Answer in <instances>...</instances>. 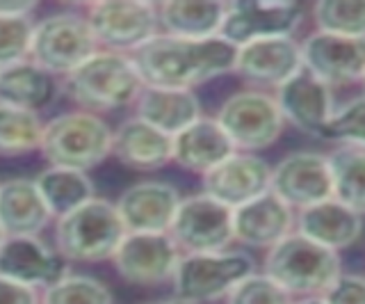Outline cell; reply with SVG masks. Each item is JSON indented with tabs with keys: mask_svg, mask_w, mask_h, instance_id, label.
I'll return each instance as SVG.
<instances>
[{
	"mask_svg": "<svg viewBox=\"0 0 365 304\" xmlns=\"http://www.w3.org/2000/svg\"><path fill=\"white\" fill-rule=\"evenodd\" d=\"M237 49L222 37L182 39L155 35L130 60L146 87L192 89L235 69Z\"/></svg>",
	"mask_w": 365,
	"mask_h": 304,
	"instance_id": "6da1fadb",
	"label": "cell"
},
{
	"mask_svg": "<svg viewBox=\"0 0 365 304\" xmlns=\"http://www.w3.org/2000/svg\"><path fill=\"white\" fill-rule=\"evenodd\" d=\"M125 233L128 231H125L117 204L94 197L80 208L57 218V254L68 261L83 263L106 261L117 254Z\"/></svg>",
	"mask_w": 365,
	"mask_h": 304,
	"instance_id": "7a4b0ae2",
	"label": "cell"
},
{
	"mask_svg": "<svg viewBox=\"0 0 365 304\" xmlns=\"http://www.w3.org/2000/svg\"><path fill=\"white\" fill-rule=\"evenodd\" d=\"M265 275L292 295H324L340 277L338 252L317 245L299 231L285 235L265 258Z\"/></svg>",
	"mask_w": 365,
	"mask_h": 304,
	"instance_id": "3957f363",
	"label": "cell"
},
{
	"mask_svg": "<svg viewBox=\"0 0 365 304\" xmlns=\"http://www.w3.org/2000/svg\"><path fill=\"white\" fill-rule=\"evenodd\" d=\"M144 83L128 55L98 51L64 78V92L87 110H117L137 101Z\"/></svg>",
	"mask_w": 365,
	"mask_h": 304,
	"instance_id": "277c9868",
	"label": "cell"
},
{
	"mask_svg": "<svg viewBox=\"0 0 365 304\" xmlns=\"http://www.w3.org/2000/svg\"><path fill=\"white\" fill-rule=\"evenodd\" d=\"M114 133L94 112H66L43 126L41 153L53 167L85 172L112 153Z\"/></svg>",
	"mask_w": 365,
	"mask_h": 304,
	"instance_id": "5b68a950",
	"label": "cell"
},
{
	"mask_svg": "<svg viewBox=\"0 0 365 304\" xmlns=\"http://www.w3.org/2000/svg\"><path fill=\"white\" fill-rule=\"evenodd\" d=\"M254 258L240 252H210L180 256L174 288L182 302H212L228 298L237 284L254 275Z\"/></svg>",
	"mask_w": 365,
	"mask_h": 304,
	"instance_id": "8992f818",
	"label": "cell"
},
{
	"mask_svg": "<svg viewBox=\"0 0 365 304\" xmlns=\"http://www.w3.org/2000/svg\"><path fill=\"white\" fill-rule=\"evenodd\" d=\"M98 53V41L91 32L87 16L80 14H53L34 26L32 62L48 74H62L64 78Z\"/></svg>",
	"mask_w": 365,
	"mask_h": 304,
	"instance_id": "52a82bcc",
	"label": "cell"
},
{
	"mask_svg": "<svg viewBox=\"0 0 365 304\" xmlns=\"http://www.w3.org/2000/svg\"><path fill=\"white\" fill-rule=\"evenodd\" d=\"M217 121L235 149L242 151L267 149L281 138L285 123L277 98L262 92H237L228 96L220 108Z\"/></svg>",
	"mask_w": 365,
	"mask_h": 304,
	"instance_id": "ba28073f",
	"label": "cell"
},
{
	"mask_svg": "<svg viewBox=\"0 0 365 304\" xmlns=\"http://www.w3.org/2000/svg\"><path fill=\"white\" fill-rule=\"evenodd\" d=\"M169 233L187 254L224 252L235 238L233 208L220 204L205 193L180 199Z\"/></svg>",
	"mask_w": 365,
	"mask_h": 304,
	"instance_id": "9c48e42d",
	"label": "cell"
},
{
	"mask_svg": "<svg viewBox=\"0 0 365 304\" xmlns=\"http://www.w3.org/2000/svg\"><path fill=\"white\" fill-rule=\"evenodd\" d=\"M87 24L103 46L137 51L158 35V7L140 0H103L87 7Z\"/></svg>",
	"mask_w": 365,
	"mask_h": 304,
	"instance_id": "30bf717a",
	"label": "cell"
},
{
	"mask_svg": "<svg viewBox=\"0 0 365 304\" xmlns=\"http://www.w3.org/2000/svg\"><path fill=\"white\" fill-rule=\"evenodd\" d=\"M302 7L294 3H272V0H245L228 3L220 37L235 49L258 39L290 37L302 24Z\"/></svg>",
	"mask_w": 365,
	"mask_h": 304,
	"instance_id": "8fae6325",
	"label": "cell"
},
{
	"mask_svg": "<svg viewBox=\"0 0 365 304\" xmlns=\"http://www.w3.org/2000/svg\"><path fill=\"white\" fill-rule=\"evenodd\" d=\"M180 247L171 233H125L117 254L112 256L117 273L140 286H155L174 279Z\"/></svg>",
	"mask_w": 365,
	"mask_h": 304,
	"instance_id": "7c38bea8",
	"label": "cell"
},
{
	"mask_svg": "<svg viewBox=\"0 0 365 304\" xmlns=\"http://www.w3.org/2000/svg\"><path fill=\"white\" fill-rule=\"evenodd\" d=\"M269 190L290 208H311L334 199V178L329 158L315 151H297L285 156L272 172Z\"/></svg>",
	"mask_w": 365,
	"mask_h": 304,
	"instance_id": "4fadbf2b",
	"label": "cell"
},
{
	"mask_svg": "<svg viewBox=\"0 0 365 304\" xmlns=\"http://www.w3.org/2000/svg\"><path fill=\"white\" fill-rule=\"evenodd\" d=\"M302 62L329 87L359 83L365 78V39L317 30L302 44Z\"/></svg>",
	"mask_w": 365,
	"mask_h": 304,
	"instance_id": "5bb4252c",
	"label": "cell"
},
{
	"mask_svg": "<svg viewBox=\"0 0 365 304\" xmlns=\"http://www.w3.org/2000/svg\"><path fill=\"white\" fill-rule=\"evenodd\" d=\"M272 170L251 153H233L203 176V193L228 208H240L269 193Z\"/></svg>",
	"mask_w": 365,
	"mask_h": 304,
	"instance_id": "9a60e30c",
	"label": "cell"
},
{
	"mask_svg": "<svg viewBox=\"0 0 365 304\" xmlns=\"http://www.w3.org/2000/svg\"><path fill=\"white\" fill-rule=\"evenodd\" d=\"M178 206V190L163 181L137 183L117 201V211L128 233H169Z\"/></svg>",
	"mask_w": 365,
	"mask_h": 304,
	"instance_id": "2e32d148",
	"label": "cell"
},
{
	"mask_svg": "<svg viewBox=\"0 0 365 304\" xmlns=\"http://www.w3.org/2000/svg\"><path fill=\"white\" fill-rule=\"evenodd\" d=\"M277 103L283 119L308 135H322V128L334 115V96L331 87L313 76L308 69L297 71L288 83L279 87Z\"/></svg>",
	"mask_w": 365,
	"mask_h": 304,
	"instance_id": "e0dca14e",
	"label": "cell"
},
{
	"mask_svg": "<svg viewBox=\"0 0 365 304\" xmlns=\"http://www.w3.org/2000/svg\"><path fill=\"white\" fill-rule=\"evenodd\" d=\"M304 66L302 46L292 37H272L237 49L235 74L258 85L281 87Z\"/></svg>",
	"mask_w": 365,
	"mask_h": 304,
	"instance_id": "ac0fdd59",
	"label": "cell"
},
{
	"mask_svg": "<svg viewBox=\"0 0 365 304\" xmlns=\"http://www.w3.org/2000/svg\"><path fill=\"white\" fill-rule=\"evenodd\" d=\"M0 277L14 279L32 288H48L64 277V258L51 252L37 235L5 238L0 245Z\"/></svg>",
	"mask_w": 365,
	"mask_h": 304,
	"instance_id": "d6986e66",
	"label": "cell"
},
{
	"mask_svg": "<svg viewBox=\"0 0 365 304\" xmlns=\"http://www.w3.org/2000/svg\"><path fill=\"white\" fill-rule=\"evenodd\" d=\"M292 222V208L274 195L272 190L233 211L235 238L249 247H267V250H272L285 235H290Z\"/></svg>",
	"mask_w": 365,
	"mask_h": 304,
	"instance_id": "ffe728a7",
	"label": "cell"
},
{
	"mask_svg": "<svg viewBox=\"0 0 365 304\" xmlns=\"http://www.w3.org/2000/svg\"><path fill=\"white\" fill-rule=\"evenodd\" d=\"M112 153L130 170H160L169 161H174V138L153 128L140 117H133L114 131Z\"/></svg>",
	"mask_w": 365,
	"mask_h": 304,
	"instance_id": "44dd1931",
	"label": "cell"
},
{
	"mask_svg": "<svg viewBox=\"0 0 365 304\" xmlns=\"http://www.w3.org/2000/svg\"><path fill=\"white\" fill-rule=\"evenodd\" d=\"M235 153V146L217 119H203L180 131L174 138V161L182 170L208 174Z\"/></svg>",
	"mask_w": 365,
	"mask_h": 304,
	"instance_id": "7402d4cb",
	"label": "cell"
},
{
	"mask_svg": "<svg viewBox=\"0 0 365 304\" xmlns=\"http://www.w3.org/2000/svg\"><path fill=\"white\" fill-rule=\"evenodd\" d=\"M53 218L39 188L30 178H9L0 183V227L7 238L37 235Z\"/></svg>",
	"mask_w": 365,
	"mask_h": 304,
	"instance_id": "603a6c76",
	"label": "cell"
},
{
	"mask_svg": "<svg viewBox=\"0 0 365 304\" xmlns=\"http://www.w3.org/2000/svg\"><path fill=\"white\" fill-rule=\"evenodd\" d=\"M137 117L153 128L176 138L180 131L192 126L201 117L199 98L192 89L146 87L137 96Z\"/></svg>",
	"mask_w": 365,
	"mask_h": 304,
	"instance_id": "cb8c5ba5",
	"label": "cell"
},
{
	"mask_svg": "<svg viewBox=\"0 0 365 304\" xmlns=\"http://www.w3.org/2000/svg\"><path fill=\"white\" fill-rule=\"evenodd\" d=\"M297 227L306 238L338 252L359 240L363 231V220L359 213L340 204L338 199H327L322 204L299 211Z\"/></svg>",
	"mask_w": 365,
	"mask_h": 304,
	"instance_id": "d4e9b609",
	"label": "cell"
},
{
	"mask_svg": "<svg viewBox=\"0 0 365 304\" xmlns=\"http://www.w3.org/2000/svg\"><path fill=\"white\" fill-rule=\"evenodd\" d=\"M160 26L167 35L182 39H212L220 37L226 3L215 0H167L158 7Z\"/></svg>",
	"mask_w": 365,
	"mask_h": 304,
	"instance_id": "484cf974",
	"label": "cell"
},
{
	"mask_svg": "<svg viewBox=\"0 0 365 304\" xmlns=\"http://www.w3.org/2000/svg\"><path fill=\"white\" fill-rule=\"evenodd\" d=\"M57 85L53 74L34 62H19L0 69V103L37 112L55 98Z\"/></svg>",
	"mask_w": 365,
	"mask_h": 304,
	"instance_id": "4316f807",
	"label": "cell"
},
{
	"mask_svg": "<svg viewBox=\"0 0 365 304\" xmlns=\"http://www.w3.org/2000/svg\"><path fill=\"white\" fill-rule=\"evenodd\" d=\"M334 199L365 216V144H338L329 156Z\"/></svg>",
	"mask_w": 365,
	"mask_h": 304,
	"instance_id": "83f0119b",
	"label": "cell"
},
{
	"mask_svg": "<svg viewBox=\"0 0 365 304\" xmlns=\"http://www.w3.org/2000/svg\"><path fill=\"white\" fill-rule=\"evenodd\" d=\"M34 183H37L51 213L57 218H62L66 213L87 204L89 199H94V186H91L89 176L78 170L48 167L34 178Z\"/></svg>",
	"mask_w": 365,
	"mask_h": 304,
	"instance_id": "f1b7e54d",
	"label": "cell"
},
{
	"mask_svg": "<svg viewBox=\"0 0 365 304\" xmlns=\"http://www.w3.org/2000/svg\"><path fill=\"white\" fill-rule=\"evenodd\" d=\"M43 123L37 112L0 103V156H23L41 146Z\"/></svg>",
	"mask_w": 365,
	"mask_h": 304,
	"instance_id": "f546056e",
	"label": "cell"
},
{
	"mask_svg": "<svg viewBox=\"0 0 365 304\" xmlns=\"http://www.w3.org/2000/svg\"><path fill=\"white\" fill-rule=\"evenodd\" d=\"M313 14L319 32L365 39V0H322Z\"/></svg>",
	"mask_w": 365,
	"mask_h": 304,
	"instance_id": "4dcf8cb0",
	"label": "cell"
},
{
	"mask_svg": "<svg viewBox=\"0 0 365 304\" xmlns=\"http://www.w3.org/2000/svg\"><path fill=\"white\" fill-rule=\"evenodd\" d=\"M41 304H112V293L94 277L64 275L46 288Z\"/></svg>",
	"mask_w": 365,
	"mask_h": 304,
	"instance_id": "1f68e13d",
	"label": "cell"
},
{
	"mask_svg": "<svg viewBox=\"0 0 365 304\" xmlns=\"http://www.w3.org/2000/svg\"><path fill=\"white\" fill-rule=\"evenodd\" d=\"M319 138L338 144H365V96L334 110Z\"/></svg>",
	"mask_w": 365,
	"mask_h": 304,
	"instance_id": "d6a6232c",
	"label": "cell"
},
{
	"mask_svg": "<svg viewBox=\"0 0 365 304\" xmlns=\"http://www.w3.org/2000/svg\"><path fill=\"white\" fill-rule=\"evenodd\" d=\"M34 26L30 16H0V69L26 62L32 51Z\"/></svg>",
	"mask_w": 365,
	"mask_h": 304,
	"instance_id": "836d02e7",
	"label": "cell"
},
{
	"mask_svg": "<svg viewBox=\"0 0 365 304\" xmlns=\"http://www.w3.org/2000/svg\"><path fill=\"white\" fill-rule=\"evenodd\" d=\"M228 304H292L290 293L267 275H251L228 293Z\"/></svg>",
	"mask_w": 365,
	"mask_h": 304,
	"instance_id": "e575fe53",
	"label": "cell"
},
{
	"mask_svg": "<svg viewBox=\"0 0 365 304\" xmlns=\"http://www.w3.org/2000/svg\"><path fill=\"white\" fill-rule=\"evenodd\" d=\"M322 298L327 304H365V277L340 275Z\"/></svg>",
	"mask_w": 365,
	"mask_h": 304,
	"instance_id": "d590c367",
	"label": "cell"
},
{
	"mask_svg": "<svg viewBox=\"0 0 365 304\" xmlns=\"http://www.w3.org/2000/svg\"><path fill=\"white\" fill-rule=\"evenodd\" d=\"M0 304H39V298L32 286L0 277Z\"/></svg>",
	"mask_w": 365,
	"mask_h": 304,
	"instance_id": "8d00e7d4",
	"label": "cell"
},
{
	"mask_svg": "<svg viewBox=\"0 0 365 304\" xmlns=\"http://www.w3.org/2000/svg\"><path fill=\"white\" fill-rule=\"evenodd\" d=\"M34 7L32 0H0V16H30Z\"/></svg>",
	"mask_w": 365,
	"mask_h": 304,
	"instance_id": "74e56055",
	"label": "cell"
},
{
	"mask_svg": "<svg viewBox=\"0 0 365 304\" xmlns=\"http://www.w3.org/2000/svg\"><path fill=\"white\" fill-rule=\"evenodd\" d=\"M294 304H327V302H324V298H306V300H299Z\"/></svg>",
	"mask_w": 365,
	"mask_h": 304,
	"instance_id": "f35d334b",
	"label": "cell"
},
{
	"mask_svg": "<svg viewBox=\"0 0 365 304\" xmlns=\"http://www.w3.org/2000/svg\"><path fill=\"white\" fill-rule=\"evenodd\" d=\"M153 304H187V302H182V300H163V302H153Z\"/></svg>",
	"mask_w": 365,
	"mask_h": 304,
	"instance_id": "ab89813d",
	"label": "cell"
},
{
	"mask_svg": "<svg viewBox=\"0 0 365 304\" xmlns=\"http://www.w3.org/2000/svg\"><path fill=\"white\" fill-rule=\"evenodd\" d=\"M5 238H7V235H5L3 227H0V245H3V243H5Z\"/></svg>",
	"mask_w": 365,
	"mask_h": 304,
	"instance_id": "60d3db41",
	"label": "cell"
},
{
	"mask_svg": "<svg viewBox=\"0 0 365 304\" xmlns=\"http://www.w3.org/2000/svg\"><path fill=\"white\" fill-rule=\"evenodd\" d=\"M363 85H365V78H363Z\"/></svg>",
	"mask_w": 365,
	"mask_h": 304,
	"instance_id": "b9f144b4",
	"label": "cell"
}]
</instances>
